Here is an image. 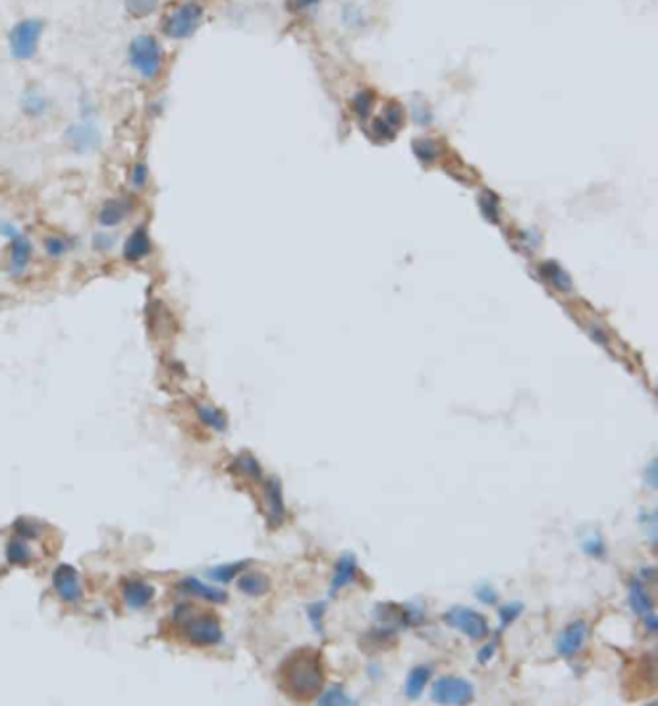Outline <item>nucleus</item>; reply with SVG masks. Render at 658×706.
<instances>
[{
    "label": "nucleus",
    "mask_w": 658,
    "mask_h": 706,
    "mask_svg": "<svg viewBox=\"0 0 658 706\" xmlns=\"http://www.w3.org/2000/svg\"><path fill=\"white\" fill-rule=\"evenodd\" d=\"M205 8L197 0H182L162 20V31L170 39H187L197 31L203 24Z\"/></svg>",
    "instance_id": "nucleus-4"
},
{
    "label": "nucleus",
    "mask_w": 658,
    "mask_h": 706,
    "mask_svg": "<svg viewBox=\"0 0 658 706\" xmlns=\"http://www.w3.org/2000/svg\"><path fill=\"white\" fill-rule=\"evenodd\" d=\"M45 31V24L39 17H25L17 22L8 35L10 55L16 60H31L37 55L39 41Z\"/></svg>",
    "instance_id": "nucleus-5"
},
{
    "label": "nucleus",
    "mask_w": 658,
    "mask_h": 706,
    "mask_svg": "<svg viewBox=\"0 0 658 706\" xmlns=\"http://www.w3.org/2000/svg\"><path fill=\"white\" fill-rule=\"evenodd\" d=\"M585 637H587L585 621L578 619V621L570 624V626L566 627L562 633H560L558 641H556V650H558V654H560V656H564V658H571V656H575V654L579 652V649L583 647Z\"/></svg>",
    "instance_id": "nucleus-12"
},
{
    "label": "nucleus",
    "mask_w": 658,
    "mask_h": 706,
    "mask_svg": "<svg viewBox=\"0 0 658 706\" xmlns=\"http://www.w3.org/2000/svg\"><path fill=\"white\" fill-rule=\"evenodd\" d=\"M195 410H197V415L205 425H209L210 428H215L218 433L226 431L228 421H226V415L222 411H218L217 408H210V405H201V403L195 405Z\"/></svg>",
    "instance_id": "nucleus-23"
},
{
    "label": "nucleus",
    "mask_w": 658,
    "mask_h": 706,
    "mask_svg": "<svg viewBox=\"0 0 658 706\" xmlns=\"http://www.w3.org/2000/svg\"><path fill=\"white\" fill-rule=\"evenodd\" d=\"M129 209H131V205H129V201L128 199H124V197H114V199H108L101 207V210H99V224L101 226H105V228H113V226H118L122 222V220H126V217L129 215Z\"/></svg>",
    "instance_id": "nucleus-15"
},
{
    "label": "nucleus",
    "mask_w": 658,
    "mask_h": 706,
    "mask_svg": "<svg viewBox=\"0 0 658 706\" xmlns=\"http://www.w3.org/2000/svg\"><path fill=\"white\" fill-rule=\"evenodd\" d=\"M241 593L249 594V596H263L271 591V579L266 577L265 573L259 571H249L243 573L238 581Z\"/></svg>",
    "instance_id": "nucleus-19"
},
{
    "label": "nucleus",
    "mask_w": 658,
    "mask_h": 706,
    "mask_svg": "<svg viewBox=\"0 0 658 706\" xmlns=\"http://www.w3.org/2000/svg\"><path fill=\"white\" fill-rule=\"evenodd\" d=\"M124 6L129 16L139 20V17L151 16L159 6V0H124Z\"/></svg>",
    "instance_id": "nucleus-25"
},
{
    "label": "nucleus",
    "mask_w": 658,
    "mask_h": 706,
    "mask_svg": "<svg viewBox=\"0 0 658 706\" xmlns=\"http://www.w3.org/2000/svg\"><path fill=\"white\" fill-rule=\"evenodd\" d=\"M431 677V668L427 666H417L413 668L408 675V682H406V697L408 698H419L421 693L425 691L427 682Z\"/></svg>",
    "instance_id": "nucleus-22"
},
{
    "label": "nucleus",
    "mask_w": 658,
    "mask_h": 706,
    "mask_svg": "<svg viewBox=\"0 0 658 706\" xmlns=\"http://www.w3.org/2000/svg\"><path fill=\"white\" fill-rule=\"evenodd\" d=\"M14 529H16L17 537L25 538V540H33L41 535V527L37 523L29 521V519H17L14 523Z\"/></svg>",
    "instance_id": "nucleus-31"
},
{
    "label": "nucleus",
    "mask_w": 658,
    "mask_h": 706,
    "mask_svg": "<svg viewBox=\"0 0 658 706\" xmlns=\"http://www.w3.org/2000/svg\"><path fill=\"white\" fill-rule=\"evenodd\" d=\"M6 558L12 565H27L31 563L33 552L27 540L22 537H14L6 546Z\"/></svg>",
    "instance_id": "nucleus-21"
},
{
    "label": "nucleus",
    "mask_w": 658,
    "mask_h": 706,
    "mask_svg": "<svg viewBox=\"0 0 658 706\" xmlns=\"http://www.w3.org/2000/svg\"><path fill=\"white\" fill-rule=\"evenodd\" d=\"M147 182H149V168H147V164L145 162H136L131 172H129V184H131V187L136 192H141L145 185H147Z\"/></svg>",
    "instance_id": "nucleus-29"
},
{
    "label": "nucleus",
    "mask_w": 658,
    "mask_h": 706,
    "mask_svg": "<svg viewBox=\"0 0 658 706\" xmlns=\"http://www.w3.org/2000/svg\"><path fill=\"white\" fill-rule=\"evenodd\" d=\"M583 550H585L589 556H602L604 554V545H602V540L601 538H589V540H585L583 542Z\"/></svg>",
    "instance_id": "nucleus-35"
},
{
    "label": "nucleus",
    "mask_w": 658,
    "mask_h": 706,
    "mask_svg": "<svg viewBox=\"0 0 658 706\" xmlns=\"http://www.w3.org/2000/svg\"><path fill=\"white\" fill-rule=\"evenodd\" d=\"M114 241H116L114 236L110 238L108 233H96L95 238H93V247L99 249V251H108L114 245Z\"/></svg>",
    "instance_id": "nucleus-36"
},
{
    "label": "nucleus",
    "mask_w": 658,
    "mask_h": 706,
    "mask_svg": "<svg viewBox=\"0 0 658 706\" xmlns=\"http://www.w3.org/2000/svg\"><path fill=\"white\" fill-rule=\"evenodd\" d=\"M475 596H477V598H479L481 602H485V604H494L498 598L496 591H494V589L489 585L479 586V589L475 591Z\"/></svg>",
    "instance_id": "nucleus-34"
},
{
    "label": "nucleus",
    "mask_w": 658,
    "mask_h": 706,
    "mask_svg": "<svg viewBox=\"0 0 658 706\" xmlns=\"http://www.w3.org/2000/svg\"><path fill=\"white\" fill-rule=\"evenodd\" d=\"M68 249H70V243L62 236H48V238H45V251H47V255H50V257H62V255L68 253Z\"/></svg>",
    "instance_id": "nucleus-27"
},
{
    "label": "nucleus",
    "mask_w": 658,
    "mask_h": 706,
    "mask_svg": "<svg viewBox=\"0 0 658 706\" xmlns=\"http://www.w3.org/2000/svg\"><path fill=\"white\" fill-rule=\"evenodd\" d=\"M52 586H55L58 596L64 602H68V604H76L83 596V589H81L78 570L73 565H68V563H62V565H58L57 570H55V573H52Z\"/></svg>",
    "instance_id": "nucleus-9"
},
{
    "label": "nucleus",
    "mask_w": 658,
    "mask_h": 706,
    "mask_svg": "<svg viewBox=\"0 0 658 706\" xmlns=\"http://www.w3.org/2000/svg\"><path fill=\"white\" fill-rule=\"evenodd\" d=\"M0 233L6 236L10 240V259H8V271L12 276H20L25 268L29 266L33 257V245L29 238L22 233V230L16 224H12L8 220H4L0 224Z\"/></svg>",
    "instance_id": "nucleus-6"
},
{
    "label": "nucleus",
    "mask_w": 658,
    "mask_h": 706,
    "mask_svg": "<svg viewBox=\"0 0 658 706\" xmlns=\"http://www.w3.org/2000/svg\"><path fill=\"white\" fill-rule=\"evenodd\" d=\"M444 621L448 624L452 629H458L462 633L473 639V641H481L489 635V624L487 619L482 618L479 612L471 610V608H464V606H456L452 610L446 612Z\"/></svg>",
    "instance_id": "nucleus-8"
},
{
    "label": "nucleus",
    "mask_w": 658,
    "mask_h": 706,
    "mask_svg": "<svg viewBox=\"0 0 658 706\" xmlns=\"http://www.w3.org/2000/svg\"><path fill=\"white\" fill-rule=\"evenodd\" d=\"M324 683L321 654L313 649H299L284 660L280 668V685L289 697L309 700L319 695Z\"/></svg>",
    "instance_id": "nucleus-1"
},
{
    "label": "nucleus",
    "mask_w": 658,
    "mask_h": 706,
    "mask_svg": "<svg viewBox=\"0 0 658 706\" xmlns=\"http://www.w3.org/2000/svg\"><path fill=\"white\" fill-rule=\"evenodd\" d=\"M236 467H238L245 477L253 479V481H261V477H263L261 467H259V461L253 458L251 454H241V456H238V458H236Z\"/></svg>",
    "instance_id": "nucleus-26"
},
{
    "label": "nucleus",
    "mask_w": 658,
    "mask_h": 706,
    "mask_svg": "<svg viewBox=\"0 0 658 706\" xmlns=\"http://www.w3.org/2000/svg\"><path fill=\"white\" fill-rule=\"evenodd\" d=\"M128 60L134 72L147 81L157 80L164 66V52L157 37L143 33L131 39L128 47Z\"/></svg>",
    "instance_id": "nucleus-2"
},
{
    "label": "nucleus",
    "mask_w": 658,
    "mask_h": 706,
    "mask_svg": "<svg viewBox=\"0 0 658 706\" xmlns=\"http://www.w3.org/2000/svg\"><path fill=\"white\" fill-rule=\"evenodd\" d=\"M176 619L184 626L185 639L195 647H215L222 641V629L215 616H195L187 604L178 606Z\"/></svg>",
    "instance_id": "nucleus-3"
},
{
    "label": "nucleus",
    "mask_w": 658,
    "mask_h": 706,
    "mask_svg": "<svg viewBox=\"0 0 658 706\" xmlns=\"http://www.w3.org/2000/svg\"><path fill=\"white\" fill-rule=\"evenodd\" d=\"M473 695V685L464 677H441L431 689V698L438 705H466Z\"/></svg>",
    "instance_id": "nucleus-7"
},
{
    "label": "nucleus",
    "mask_w": 658,
    "mask_h": 706,
    "mask_svg": "<svg viewBox=\"0 0 658 706\" xmlns=\"http://www.w3.org/2000/svg\"><path fill=\"white\" fill-rule=\"evenodd\" d=\"M647 473H649V477H650V479H649L650 487H655V484H657V482H655V461H652V463H650V466H649V469H647Z\"/></svg>",
    "instance_id": "nucleus-38"
},
{
    "label": "nucleus",
    "mask_w": 658,
    "mask_h": 706,
    "mask_svg": "<svg viewBox=\"0 0 658 706\" xmlns=\"http://www.w3.org/2000/svg\"><path fill=\"white\" fill-rule=\"evenodd\" d=\"M629 604H631L635 614L641 616V618L652 614V598L647 593L645 585L639 583V581H634L631 586H629Z\"/></svg>",
    "instance_id": "nucleus-20"
},
{
    "label": "nucleus",
    "mask_w": 658,
    "mask_h": 706,
    "mask_svg": "<svg viewBox=\"0 0 658 706\" xmlns=\"http://www.w3.org/2000/svg\"><path fill=\"white\" fill-rule=\"evenodd\" d=\"M248 568V562H236V563H224L209 570V577L217 583H230L241 570Z\"/></svg>",
    "instance_id": "nucleus-24"
},
{
    "label": "nucleus",
    "mask_w": 658,
    "mask_h": 706,
    "mask_svg": "<svg viewBox=\"0 0 658 706\" xmlns=\"http://www.w3.org/2000/svg\"><path fill=\"white\" fill-rule=\"evenodd\" d=\"M319 705H353V700L345 695L342 687H330L319 697Z\"/></svg>",
    "instance_id": "nucleus-30"
},
{
    "label": "nucleus",
    "mask_w": 658,
    "mask_h": 706,
    "mask_svg": "<svg viewBox=\"0 0 658 706\" xmlns=\"http://www.w3.org/2000/svg\"><path fill=\"white\" fill-rule=\"evenodd\" d=\"M155 586L147 581L141 579H126L124 586H122V596L126 606H129L131 610H141L145 606H149L155 598Z\"/></svg>",
    "instance_id": "nucleus-11"
},
{
    "label": "nucleus",
    "mask_w": 658,
    "mask_h": 706,
    "mask_svg": "<svg viewBox=\"0 0 658 706\" xmlns=\"http://www.w3.org/2000/svg\"><path fill=\"white\" fill-rule=\"evenodd\" d=\"M265 500H266V514L271 527H278L284 521V498H282V487L278 479H269L265 484Z\"/></svg>",
    "instance_id": "nucleus-14"
},
{
    "label": "nucleus",
    "mask_w": 658,
    "mask_h": 706,
    "mask_svg": "<svg viewBox=\"0 0 658 706\" xmlns=\"http://www.w3.org/2000/svg\"><path fill=\"white\" fill-rule=\"evenodd\" d=\"M180 589L185 591V593H192L195 594V596L205 598V600L209 602H218V604H222V602L228 600V594H226L222 589L207 585V583H203V581H199V579L195 577L184 579V581L180 583Z\"/></svg>",
    "instance_id": "nucleus-16"
},
{
    "label": "nucleus",
    "mask_w": 658,
    "mask_h": 706,
    "mask_svg": "<svg viewBox=\"0 0 658 706\" xmlns=\"http://www.w3.org/2000/svg\"><path fill=\"white\" fill-rule=\"evenodd\" d=\"M494 649H496V644H494V642H492V644H489V647H485V649L479 652V662H481V664H487V660L492 658Z\"/></svg>",
    "instance_id": "nucleus-37"
},
{
    "label": "nucleus",
    "mask_w": 658,
    "mask_h": 706,
    "mask_svg": "<svg viewBox=\"0 0 658 706\" xmlns=\"http://www.w3.org/2000/svg\"><path fill=\"white\" fill-rule=\"evenodd\" d=\"M64 139L76 153L87 154L93 153L101 145V131L91 122H80V124H73L68 128Z\"/></svg>",
    "instance_id": "nucleus-10"
},
{
    "label": "nucleus",
    "mask_w": 658,
    "mask_h": 706,
    "mask_svg": "<svg viewBox=\"0 0 658 706\" xmlns=\"http://www.w3.org/2000/svg\"><path fill=\"white\" fill-rule=\"evenodd\" d=\"M307 614H309V619L313 627L322 635V614H324V604H313L307 608Z\"/></svg>",
    "instance_id": "nucleus-33"
},
{
    "label": "nucleus",
    "mask_w": 658,
    "mask_h": 706,
    "mask_svg": "<svg viewBox=\"0 0 658 706\" xmlns=\"http://www.w3.org/2000/svg\"><path fill=\"white\" fill-rule=\"evenodd\" d=\"M543 271H545V273L548 274V280L552 282L556 288L564 289V291H566V289L571 288L568 274L564 273L560 266H556V265H554V263H548V265L543 266Z\"/></svg>",
    "instance_id": "nucleus-28"
},
{
    "label": "nucleus",
    "mask_w": 658,
    "mask_h": 706,
    "mask_svg": "<svg viewBox=\"0 0 658 706\" xmlns=\"http://www.w3.org/2000/svg\"><path fill=\"white\" fill-rule=\"evenodd\" d=\"M20 105H22V110H24V114L31 116V118H41V116H45V114L48 113V108H50V101L47 99V95H43V93H41L39 89L29 87L24 91Z\"/></svg>",
    "instance_id": "nucleus-18"
},
{
    "label": "nucleus",
    "mask_w": 658,
    "mask_h": 706,
    "mask_svg": "<svg viewBox=\"0 0 658 706\" xmlns=\"http://www.w3.org/2000/svg\"><path fill=\"white\" fill-rule=\"evenodd\" d=\"M523 612V604L520 602H510V604H504L500 608V619H502V626H508L512 624L515 618H520V614Z\"/></svg>",
    "instance_id": "nucleus-32"
},
{
    "label": "nucleus",
    "mask_w": 658,
    "mask_h": 706,
    "mask_svg": "<svg viewBox=\"0 0 658 706\" xmlns=\"http://www.w3.org/2000/svg\"><path fill=\"white\" fill-rule=\"evenodd\" d=\"M357 571V563H355V556L353 554H344L336 562L334 568V577L330 583V594H336L340 589H344L348 583H352Z\"/></svg>",
    "instance_id": "nucleus-17"
},
{
    "label": "nucleus",
    "mask_w": 658,
    "mask_h": 706,
    "mask_svg": "<svg viewBox=\"0 0 658 706\" xmlns=\"http://www.w3.org/2000/svg\"><path fill=\"white\" fill-rule=\"evenodd\" d=\"M151 249H153V245H151L149 233H147L143 226H139V228H136L128 236V240L124 243V253L122 255H124V259L128 263H139V261H143L145 257L151 255Z\"/></svg>",
    "instance_id": "nucleus-13"
}]
</instances>
